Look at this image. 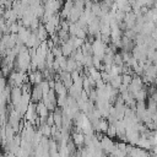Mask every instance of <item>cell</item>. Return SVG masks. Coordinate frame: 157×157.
<instances>
[{
  "mask_svg": "<svg viewBox=\"0 0 157 157\" xmlns=\"http://www.w3.org/2000/svg\"><path fill=\"white\" fill-rule=\"evenodd\" d=\"M43 96H44V92H43V88H42L40 83H34L33 88H32V92H31V101L34 102V103H38L43 99Z\"/></svg>",
  "mask_w": 157,
  "mask_h": 157,
  "instance_id": "4",
  "label": "cell"
},
{
  "mask_svg": "<svg viewBox=\"0 0 157 157\" xmlns=\"http://www.w3.org/2000/svg\"><path fill=\"white\" fill-rule=\"evenodd\" d=\"M54 90H55V92H56L58 96H61V94H69V88L64 85V82H63L61 80H56Z\"/></svg>",
  "mask_w": 157,
  "mask_h": 157,
  "instance_id": "12",
  "label": "cell"
},
{
  "mask_svg": "<svg viewBox=\"0 0 157 157\" xmlns=\"http://www.w3.org/2000/svg\"><path fill=\"white\" fill-rule=\"evenodd\" d=\"M22 94H23L22 87H20V86L12 87V90H11V104H12L13 107L18 104V102H20L21 98H22Z\"/></svg>",
  "mask_w": 157,
  "mask_h": 157,
  "instance_id": "8",
  "label": "cell"
},
{
  "mask_svg": "<svg viewBox=\"0 0 157 157\" xmlns=\"http://www.w3.org/2000/svg\"><path fill=\"white\" fill-rule=\"evenodd\" d=\"M37 113H38V115L47 118V117L50 114V110H49V108L44 104V102L40 101V102L37 103Z\"/></svg>",
  "mask_w": 157,
  "mask_h": 157,
  "instance_id": "13",
  "label": "cell"
},
{
  "mask_svg": "<svg viewBox=\"0 0 157 157\" xmlns=\"http://www.w3.org/2000/svg\"><path fill=\"white\" fill-rule=\"evenodd\" d=\"M37 117H38V113H37V103H34V102L31 101V103H29V105L27 108V112L25 114V119L26 120H29L34 125V121H36Z\"/></svg>",
  "mask_w": 157,
  "mask_h": 157,
  "instance_id": "5",
  "label": "cell"
},
{
  "mask_svg": "<svg viewBox=\"0 0 157 157\" xmlns=\"http://www.w3.org/2000/svg\"><path fill=\"white\" fill-rule=\"evenodd\" d=\"M37 34H38V37H39V39H40L42 42H44V40H47V39H48L49 33H48V31H47V28H45L44 23H42V25L39 26V28L37 29Z\"/></svg>",
  "mask_w": 157,
  "mask_h": 157,
  "instance_id": "16",
  "label": "cell"
},
{
  "mask_svg": "<svg viewBox=\"0 0 157 157\" xmlns=\"http://www.w3.org/2000/svg\"><path fill=\"white\" fill-rule=\"evenodd\" d=\"M38 129L42 131L43 136H47V137H52V125H49L48 123H45V124L40 125Z\"/></svg>",
  "mask_w": 157,
  "mask_h": 157,
  "instance_id": "18",
  "label": "cell"
},
{
  "mask_svg": "<svg viewBox=\"0 0 157 157\" xmlns=\"http://www.w3.org/2000/svg\"><path fill=\"white\" fill-rule=\"evenodd\" d=\"M114 64L115 65H120V66H123L125 64L121 53H115V55H114Z\"/></svg>",
  "mask_w": 157,
  "mask_h": 157,
  "instance_id": "22",
  "label": "cell"
},
{
  "mask_svg": "<svg viewBox=\"0 0 157 157\" xmlns=\"http://www.w3.org/2000/svg\"><path fill=\"white\" fill-rule=\"evenodd\" d=\"M140 131L136 130L135 128H128L126 129V139H128V142L131 144V145H135L137 146V142L140 140Z\"/></svg>",
  "mask_w": 157,
  "mask_h": 157,
  "instance_id": "6",
  "label": "cell"
},
{
  "mask_svg": "<svg viewBox=\"0 0 157 157\" xmlns=\"http://www.w3.org/2000/svg\"><path fill=\"white\" fill-rule=\"evenodd\" d=\"M71 139H72L74 142L76 144L77 148H81L82 146H85V134H83V132L72 131V132H71Z\"/></svg>",
  "mask_w": 157,
  "mask_h": 157,
  "instance_id": "10",
  "label": "cell"
},
{
  "mask_svg": "<svg viewBox=\"0 0 157 157\" xmlns=\"http://www.w3.org/2000/svg\"><path fill=\"white\" fill-rule=\"evenodd\" d=\"M144 86H145L144 80H142L139 75H135V76H132V81H131V83L128 86V90L134 94V93H136L137 91L142 90Z\"/></svg>",
  "mask_w": 157,
  "mask_h": 157,
  "instance_id": "3",
  "label": "cell"
},
{
  "mask_svg": "<svg viewBox=\"0 0 157 157\" xmlns=\"http://www.w3.org/2000/svg\"><path fill=\"white\" fill-rule=\"evenodd\" d=\"M31 33H32V31H31L29 27H26V26L21 25L20 29H18V33H17L18 34V43L17 44H26L28 38H29V36H31Z\"/></svg>",
  "mask_w": 157,
  "mask_h": 157,
  "instance_id": "7",
  "label": "cell"
},
{
  "mask_svg": "<svg viewBox=\"0 0 157 157\" xmlns=\"http://www.w3.org/2000/svg\"><path fill=\"white\" fill-rule=\"evenodd\" d=\"M136 13L134 11H130V12H126L125 15V18H124V23L126 26V29H132L134 26L136 25Z\"/></svg>",
  "mask_w": 157,
  "mask_h": 157,
  "instance_id": "9",
  "label": "cell"
},
{
  "mask_svg": "<svg viewBox=\"0 0 157 157\" xmlns=\"http://www.w3.org/2000/svg\"><path fill=\"white\" fill-rule=\"evenodd\" d=\"M132 81V75L131 74H123V85L129 86Z\"/></svg>",
  "mask_w": 157,
  "mask_h": 157,
  "instance_id": "23",
  "label": "cell"
},
{
  "mask_svg": "<svg viewBox=\"0 0 157 157\" xmlns=\"http://www.w3.org/2000/svg\"><path fill=\"white\" fill-rule=\"evenodd\" d=\"M92 12L96 15V16H98V17H101L102 15H103V11H102V7H101V4H99V1L98 2H93V5H92Z\"/></svg>",
  "mask_w": 157,
  "mask_h": 157,
  "instance_id": "19",
  "label": "cell"
},
{
  "mask_svg": "<svg viewBox=\"0 0 157 157\" xmlns=\"http://www.w3.org/2000/svg\"><path fill=\"white\" fill-rule=\"evenodd\" d=\"M59 60V64H60V67L61 70H66V66H67V56L65 55H60L56 58Z\"/></svg>",
  "mask_w": 157,
  "mask_h": 157,
  "instance_id": "21",
  "label": "cell"
},
{
  "mask_svg": "<svg viewBox=\"0 0 157 157\" xmlns=\"http://www.w3.org/2000/svg\"><path fill=\"white\" fill-rule=\"evenodd\" d=\"M78 67V61L72 58V56H67V66H66V71L72 72L74 70H77Z\"/></svg>",
  "mask_w": 157,
  "mask_h": 157,
  "instance_id": "15",
  "label": "cell"
},
{
  "mask_svg": "<svg viewBox=\"0 0 157 157\" xmlns=\"http://www.w3.org/2000/svg\"><path fill=\"white\" fill-rule=\"evenodd\" d=\"M101 145H102V150L104 151V153L105 155H110L113 152V150L115 148V145L117 144H114V141L112 140V137L105 134V135H103L101 137Z\"/></svg>",
  "mask_w": 157,
  "mask_h": 157,
  "instance_id": "2",
  "label": "cell"
},
{
  "mask_svg": "<svg viewBox=\"0 0 157 157\" xmlns=\"http://www.w3.org/2000/svg\"><path fill=\"white\" fill-rule=\"evenodd\" d=\"M47 123L49 125H55V121H54V115H53V112H50V114L48 115L47 118Z\"/></svg>",
  "mask_w": 157,
  "mask_h": 157,
  "instance_id": "25",
  "label": "cell"
},
{
  "mask_svg": "<svg viewBox=\"0 0 157 157\" xmlns=\"http://www.w3.org/2000/svg\"><path fill=\"white\" fill-rule=\"evenodd\" d=\"M147 155H150V151H147V150H145V148H142V147H132L131 148V151L129 152V156H147Z\"/></svg>",
  "mask_w": 157,
  "mask_h": 157,
  "instance_id": "14",
  "label": "cell"
},
{
  "mask_svg": "<svg viewBox=\"0 0 157 157\" xmlns=\"http://www.w3.org/2000/svg\"><path fill=\"white\" fill-rule=\"evenodd\" d=\"M105 134L108 136H110V137H115L117 136V126H115L114 123H109V126H108V130H107Z\"/></svg>",
  "mask_w": 157,
  "mask_h": 157,
  "instance_id": "20",
  "label": "cell"
},
{
  "mask_svg": "<svg viewBox=\"0 0 157 157\" xmlns=\"http://www.w3.org/2000/svg\"><path fill=\"white\" fill-rule=\"evenodd\" d=\"M61 50H63V55H65V56H70L72 54V52L75 50V48H74L72 40L70 38H69L67 42L61 43Z\"/></svg>",
  "mask_w": 157,
  "mask_h": 157,
  "instance_id": "11",
  "label": "cell"
},
{
  "mask_svg": "<svg viewBox=\"0 0 157 157\" xmlns=\"http://www.w3.org/2000/svg\"><path fill=\"white\" fill-rule=\"evenodd\" d=\"M50 50H52V53H53V54H54L56 58H58V56H60V55H63L61 45H59V44H58V45H54V47H53Z\"/></svg>",
  "mask_w": 157,
  "mask_h": 157,
  "instance_id": "24",
  "label": "cell"
},
{
  "mask_svg": "<svg viewBox=\"0 0 157 157\" xmlns=\"http://www.w3.org/2000/svg\"><path fill=\"white\" fill-rule=\"evenodd\" d=\"M109 83H110V85H112L114 88H119V87L121 86V83H123V74L112 76V77H110Z\"/></svg>",
  "mask_w": 157,
  "mask_h": 157,
  "instance_id": "17",
  "label": "cell"
},
{
  "mask_svg": "<svg viewBox=\"0 0 157 157\" xmlns=\"http://www.w3.org/2000/svg\"><path fill=\"white\" fill-rule=\"evenodd\" d=\"M74 1H75V0H74Z\"/></svg>",
  "mask_w": 157,
  "mask_h": 157,
  "instance_id": "26",
  "label": "cell"
},
{
  "mask_svg": "<svg viewBox=\"0 0 157 157\" xmlns=\"http://www.w3.org/2000/svg\"><path fill=\"white\" fill-rule=\"evenodd\" d=\"M107 47H108L107 43H104L102 39L96 38V39L92 42L93 55H96V56H98V58H101V59L103 60V58H104V55H105V53H107Z\"/></svg>",
  "mask_w": 157,
  "mask_h": 157,
  "instance_id": "1",
  "label": "cell"
}]
</instances>
